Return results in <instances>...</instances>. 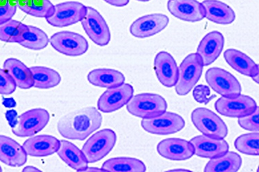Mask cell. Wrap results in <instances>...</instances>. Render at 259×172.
Here are the masks:
<instances>
[{
    "label": "cell",
    "instance_id": "obj_22",
    "mask_svg": "<svg viewBox=\"0 0 259 172\" xmlns=\"http://www.w3.org/2000/svg\"><path fill=\"white\" fill-rule=\"evenodd\" d=\"M205 9V18L219 24H230L235 20L236 15L231 7L219 0H205L201 3Z\"/></svg>",
    "mask_w": 259,
    "mask_h": 172
},
{
    "label": "cell",
    "instance_id": "obj_14",
    "mask_svg": "<svg viewBox=\"0 0 259 172\" xmlns=\"http://www.w3.org/2000/svg\"><path fill=\"white\" fill-rule=\"evenodd\" d=\"M169 24L167 16L160 13L141 17L133 22L130 33L138 38H147L160 33Z\"/></svg>",
    "mask_w": 259,
    "mask_h": 172
},
{
    "label": "cell",
    "instance_id": "obj_25",
    "mask_svg": "<svg viewBox=\"0 0 259 172\" xmlns=\"http://www.w3.org/2000/svg\"><path fill=\"white\" fill-rule=\"evenodd\" d=\"M58 156L72 169L77 171L88 167V162L82 150L74 144L67 141H60L59 149L57 151Z\"/></svg>",
    "mask_w": 259,
    "mask_h": 172
},
{
    "label": "cell",
    "instance_id": "obj_2",
    "mask_svg": "<svg viewBox=\"0 0 259 172\" xmlns=\"http://www.w3.org/2000/svg\"><path fill=\"white\" fill-rule=\"evenodd\" d=\"M167 103L161 96L143 93L132 96L126 104L128 112L142 119H151L162 114L167 110Z\"/></svg>",
    "mask_w": 259,
    "mask_h": 172
},
{
    "label": "cell",
    "instance_id": "obj_16",
    "mask_svg": "<svg viewBox=\"0 0 259 172\" xmlns=\"http://www.w3.org/2000/svg\"><path fill=\"white\" fill-rule=\"evenodd\" d=\"M154 69L158 80L163 86L171 88L179 79V68L175 59L167 52L157 54L154 60Z\"/></svg>",
    "mask_w": 259,
    "mask_h": 172
},
{
    "label": "cell",
    "instance_id": "obj_47",
    "mask_svg": "<svg viewBox=\"0 0 259 172\" xmlns=\"http://www.w3.org/2000/svg\"><path fill=\"white\" fill-rule=\"evenodd\" d=\"M3 171V169H2V167H0V172Z\"/></svg>",
    "mask_w": 259,
    "mask_h": 172
},
{
    "label": "cell",
    "instance_id": "obj_27",
    "mask_svg": "<svg viewBox=\"0 0 259 172\" xmlns=\"http://www.w3.org/2000/svg\"><path fill=\"white\" fill-rule=\"evenodd\" d=\"M242 158L234 152H227L222 156L211 158L206 164L205 172H236L241 167Z\"/></svg>",
    "mask_w": 259,
    "mask_h": 172
},
{
    "label": "cell",
    "instance_id": "obj_13",
    "mask_svg": "<svg viewBox=\"0 0 259 172\" xmlns=\"http://www.w3.org/2000/svg\"><path fill=\"white\" fill-rule=\"evenodd\" d=\"M134 92L133 86L128 84L108 88L98 99V109L105 113L118 110L127 104Z\"/></svg>",
    "mask_w": 259,
    "mask_h": 172
},
{
    "label": "cell",
    "instance_id": "obj_34",
    "mask_svg": "<svg viewBox=\"0 0 259 172\" xmlns=\"http://www.w3.org/2000/svg\"><path fill=\"white\" fill-rule=\"evenodd\" d=\"M258 107H257L256 109L250 114L239 118L238 123H239V126L243 129L248 130V131L258 132Z\"/></svg>",
    "mask_w": 259,
    "mask_h": 172
},
{
    "label": "cell",
    "instance_id": "obj_9",
    "mask_svg": "<svg viewBox=\"0 0 259 172\" xmlns=\"http://www.w3.org/2000/svg\"><path fill=\"white\" fill-rule=\"evenodd\" d=\"M82 27L89 37L96 44L107 46L111 40V33L107 22L97 10L87 7L86 14L81 20Z\"/></svg>",
    "mask_w": 259,
    "mask_h": 172
},
{
    "label": "cell",
    "instance_id": "obj_46",
    "mask_svg": "<svg viewBox=\"0 0 259 172\" xmlns=\"http://www.w3.org/2000/svg\"><path fill=\"white\" fill-rule=\"evenodd\" d=\"M137 1H140V2H148V1H149V0H137Z\"/></svg>",
    "mask_w": 259,
    "mask_h": 172
},
{
    "label": "cell",
    "instance_id": "obj_4",
    "mask_svg": "<svg viewBox=\"0 0 259 172\" xmlns=\"http://www.w3.org/2000/svg\"><path fill=\"white\" fill-rule=\"evenodd\" d=\"M116 134L110 129L96 132L83 145L82 152L88 163L99 161L112 150L116 145Z\"/></svg>",
    "mask_w": 259,
    "mask_h": 172
},
{
    "label": "cell",
    "instance_id": "obj_44",
    "mask_svg": "<svg viewBox=\"0 0 259 172\" xmlns=\"http://www.w3.org/2000/svg\"><path fill=\"white\" fill-rule=\"evenodd\" d=\"M190 171V170H188V169H177L169 170V171Z\"/></svg>",
    "mask_w": 259,
    "mask_h": 172
},
{
    "label": "cell",
    "instance_id": "obj_42",
    "mask_svg": "<svg viewBox=\"0 0 259 172\" xmlns=\"http://www.w3.org/2000/svg\"><path fill=\"white\" fill-rule=\"evenodd\" d=\"M81 171H105L103 169H99V168L96 167H87L82 169Z\"/></svg>",
    "mask_w": 259,
    "mask_h": 172
},
{
    "label": "cell",
    "instance_id": "obj_19",
    "mask_svg": "<svg viewBox=\"0 0 259 172\" xmlns=\"http://www.w3.org/2000/svg\"><path fill=\"white\" fill-rule=\"evenodd\" d=\"M224 35L220 32H211L203 37L196 53L201 58L204 66L211 65L217 60L224 49Z\"/></svg>",
    "mask_w": 259,
    "mask_h": 172
},
{
    "label": "cell",
    "instance_id": "obj_38",
    "mask_svg": "<svg viewBox=\"0 0 259 172\" xmlns=\"http://www.w3.org/2000/svg\"><path fill=\"white\" fill-rule=\"evenodd\" d=\"M6 117H7V120H8L9 124L11 126V128H14L18 124V113L14 109H11V110L7 111L6 112Z\"/></svg>",
    "mask_w": 259,
    "mask_h": 172
},
{
    "label": "cell",
    "instance_id": "obj_37",
    "mask_svg": "<svg viewBox=\"0 0 259 172\" xmlns=\"http://www.w3.org/2000/svg\"><path fill=\"white\" fill-rule=\"evenodd\" d=\"M17 7V3H11V1H8L7 5L0 7V24L12 19L16 15Z\"/></svg>",
    "mask_w": 259,
    "mask_h": 172
},
{
    "label": "cell",
    "instance_id": "obj_36",
    "mask_svg": "<svg viewBox=\"0 0 259 172\" xmlns=\"http://www.w3.org/2000/svg\"><path fill=\"white\" fill-rule=\"evenodd\" d=\"M210 89L205 85H199L194 88L193 96L194 99L200 103L207 104L215 97V95L210 96Z\"/></svg>",
    "mask_w": 259,
    "mask_h": 172
},
{
    "label": "cell",
    "instance_id": "obj_10",
    "mask_svg": "<svg viewBox=\"0 0 259 172\" xmlns=\"http://www.w3.org/2000/svg\"><path fill=\"white\" fill-rule=\"evenodd\" d=\"M49 41L55 50L67 56L82 55L89 48L87 39L73 32H58L52 36Z\"/></svg>",
    "mask_w": 259,
    "mask_h": 172
},
{
    "label": "cell",
    "instance_id": "obj_1",
    "mask_svg": "<svg viewBox=\"0 0 259 172\" xmlns=\"http://www.w3.org/2000/svg\"><path fill=\"white\" fill-rule=\"evenodd\" d=\"M103 117L94 107H84L71 111L58 122V130L62 137L71 140L84 141L93 132L99 129Z\"/></svg>",
    "mask_w": 259,
    "mask_h": 172
},
{
    "label": "cell",
    "instance_id": "obj_20",
    "mask_svg": "<svg viewBox=\"0 0 259 172\" xmlns=\"http://www.w3.org/2000/svg\"><path fill=\"white\" fill-rule=\"evenodd\" d=\"M0 161L11 167H21L27 161V154L18 142L0 135Z\"/></svg>",
    "mask_w": 259,
    "mask_h": 172
},
{
    "label": "cell",
    "instance_id": "obj_43",
    "mask_svg": "<svg viewBox=\"0 0 259 172\" xmlns=\"http://www.w3.org/2000/svg\"><path fill=\"white\" fill-rule=\"evenodd\" d=\"M259 75L258 74H257L256 75H254V76L251 77V78L253 79V80L256 83V84H258V79H259Z\"/></svg>",
    "mask_w": 259,
    "mask_h": 172
},
{
    "label": "cell",
    "instance_id": "obj_29",
    "mask_svg": "<svg viewBox=\"0 0 259 172\" xmlns=\"http://www.w3.org/2000/svg\"><path fill=\"white\" fill-rule=\"evenodd\" d=\"M33 79V87L39 89H49L58 86L61 77L54 69L44 66H33L30 68Z\"/></svg>",
    "mask_w": 259,
    "mask_h": 172
},
{
    "label": "cell",
    "instance_id": "obj_15",
    "mask_svg": "<svg viewBox=\"0 0 259 172\" xmlns=\"http://www.w3.org/2000/svg\"><path fill=\"white\" fill-rule=\"evenodd\" d=\"M167 9L172 16L185 22H199L205 18V9L196 0H169Z\"/></svg>",
    "mask_w": 259,
    "mask_h": 172
},
{
    "label": "cell",
    "instance_id": "obj_18",
    "mask_svg": "<svg viewBox=\"0 0 259 172\" xmlns=\"http://www.w3.org/2000/svg\"><path fill=\"white\" fill-rule=\"evenodd\" d=\"M157 150L160 156L171 160H185L194 154L190 142L181 139H168L158 143Z\"/></svg>",
    "mask_w": 259,
    "mask_h": 172
},
{
    "label": "cell",
    "instance_id": "obj_21",
    "mask_svg": "<svg viewBox=\"0 0 259 172\" xmlns=\"http://www.w3.org/2000/svg\"><path fill=\"white\" fill-rule=\"evenodd\" d=\"M60 141L50 135H39L30 138L24 142L23 148L27 155L42 157L50 156L59 149Z\"/></svg>",
    "mask_w": 259,
    "mask_h": 172
},
{
    "label": "cell",
    "instance_id": "obj_17",
    "mask_svg": "<svg viewBox=\"0 0 259 172\" xmlns=\"http://www.w3.org/2000/svg\"><path fill=\"white\" fill-rule=\"evenodd\" d=\"M194 149V154L205 158H214L226 154L229 150L228 142L213 139L205 135L197 136L190 141Z\"/></svg>",
    "mask_w": 259,
    "mask_h": 172
},
{
    "label": "cell",
    "instance_id": "obj_39",
    "mask_svg": "<svg viewBox=\"0 0 259 172\" xmlns=\"http://www.w3.org/2000/svg\"><path fill=\"white\" fill-rule=\"evenodd\" d=\"M104 1L109 4V5L117 7H124L130 3V0H104Z\"/></svg>",
    "mask_w": 259,
    "mask_h": 172
},
{
    "label": "cell",
    "instance_id": "obj_31",
    "mask_svg": "<svg viewBox=\"0 0 259 172\" xmlns=\"http://www.w3.org/2000/svg\"><path fill=\"white\" fill-rule=\"evenodd\" d=\"M49 42L47 34L42 30L33 26H28L22 35L19 44L30 50H39L46 48Z\"/></svg>",
    "mask_w": 259,
    "mask_h": 172
},
{
    "label": "cell",
    "instance_id": "obj_28",
    "mask_svg": "<svg viewBox=\"0 0 259 172\" xmlns=\"http://www.w3.org/2000/svg\"><path fill=\"white\" fill-rule=\"evenodd\" d=\"M102 169L111 172H145L147 170L141 160L126 157L111 158L104 162Z\"/></svg>",
    "mask_w": 259,
    "mask_h": 172
},
{
    "label": "cell",
    "instance_id": "obj_30",
    "mask_svg": "<svg viewBox=\"0 0 259 172\" xmlns=\"http://www.w3.org/2000/svg\"><path fill=\"white\" fill-rule=\"evenodd\" d=\"M17 7L35 18H47L54 12V5L49 0H16Z\"/></svg>",
    "mask_w": 259,
    "mask_h": 172
},
{
    "label": "cell",
    "instance_id": "obj_12",
    "mask_svg": "<svg viewBox=\"0 0 259 172\" xmlns=\"http://www.w3.org/2000/svg\"><path fill=\"white\" fill-rule=\"evenodd\" d=\"M207 83L217 93L223 96H234L241 93V86L236 77L219 68H211L205 74Z\"/></svg>",
    "mask_w": 259,
    "mask_h": 172
},
{
    "label": "cell",
    "instance_id": "obj_24",
    "mask_svg": "<svg viewBox=\"0 0 259 172\" xmlns=\"http://www.w3.org/2000/svg\"><path fill=\"white\" fill-rule=\"evenodd\" d=\"M224 58L232 69L242 75L251 77L258 74V66L241 51L228 49L224 52Z\"/></svg>",
    "mask_w": 259,
    "mask_h": 172
},
{
    "label": "cell",
    "instance_id": "obj_7",
    "mask_svg": "<svg viewBox=\"0 0 259 172\" xmlns=\"http://www.w3.org/2000/svg\"><path fill=\"white\" fill-rule=\"evenodd\" d=\"M87 12V7L78 2H66L54 5V12L46 18L55 27L62 28L81 22Z\"/></svg>",
    "mask_w": 259,
    "mask_h": 172
},
{
    "label": "cell",
    "instance_id": "obj_32",
    "mask_svg": "<svg viewBox=\"0 0 259 172\" xmlns=\"http://www.w3.org/2000/svg\"><path fill=\"white\" fill-rule=\"evenodd\" d=\"M27 28V25L11 19L0 24V40L5 42L18 43Z\"/></svg>",
    "mask_w": 259,
    "mask_h": 172
},
{
    "label": "cell",
    "instance_id": "obj_6",
    "mask_svg": "<svg viewBox=\"0 0 259 172\" xmlns=\"http://www.w3.org/2000/svg\"><path fill=\"white\" fill-rule=\"evenodd\" d=\"M50 115L46 109H30L18 117V124L13 128V133L19 137H29L44 129L48 124Z\"/></svg>",
    "mask_w": 259,
    "mask_h": 172
},
{
    "label": "cell",
    "instance_id": "obj_5",
    "mask_svg": "<svg viewBox=\"0 0 259 172\" xmlns=\"http://www.w3.org/2000/svg\"><path fill=\"white\" fill-rule=\"evenodd\" d=\"M192 121L203 135L222 139L227 137L228 134V127L218 116L212 111L205 107H198L192 113Z\"/></svg>",
    "mask_w": 259,
    "mask_h": 172
},
{
    "label": "cell",
    "instance_id": "obj_3",
    "mask_svg": "<svg viewBox=\"0 0 259 172\" xmlns=\"http://www.w3.org/2000/svg\"><path fill=\"white\" fill-rule=\"evenodd\" d=\"M203 60L199 54H189L179 66V79L176 84V92L179 95L188 94L199 81L203 71Z\"/></svg>",
    "mask_w": 259,
    "mask_h": 172
},
{
    "label": "cell",
    "instance_id": "obj_26",
    "mask_svg": "<svg viewBox=\"0 0 259 172\" xmlns=\"http://www.w3.org/2000/svg\"><path fill=\"white\" fill-rule=\"evenodd\" d=\"M88 81L94 86L100 88H110L124 84L125 81L123 74L113 69H96L91 71L88 76Z\"/></svg>",
    "mask_w": 259,
    "mask_h": 172
},
{
    "label": "cell",
    "instance_id": "obj_40",
    "mask_svg": "<svg viewBox=\"0 0 259 172\" xmlns=\"http://www.w3.org/2000/svg\"><path fill=\"white\" fill-rule=\"evenodd\" d=\"M3 105H5L6 107H16V102L15 101V100L13 99V98H10V99H4Z\"/></svg>",
    "mask_w": 259,
    "mask_h": 172
},
{
    "label": "cell",
    "instance_id": "obj_11",
    "mask_svg": "<svg viewBox=\"0 0 259 172\" xmlns=\"http://www.w3.org/2000/svg\"><path fill=\"white\" fill-rule=\"evenodd\" d=\"M141 126L149 133L167 135L177 133L185 126L184 119L176 113L164 111L162 114L151 119H143Z\"/></svg>",
    "mask_w": 259,
    "mask_h": 172
},
{
    "label": "cell",
    "instance_id": "obj_45",
    "mask_svg": "<svg viewBox=\"0 0 259 172\" xmlns=\"http://www.w3.org/2000/svg\"><path fill=\"white\" fill-rule=\"evenodd\" d=\"M9 0H0V7L1 6H5L8 3Z\"/></svg>",
    "mask_w": 259,
    "mask_h": 172
},
{
    "label": "cell",
    "instance_id": "obj_41",
    "mask_svg": "<svg viewBox=\"0 0 259 172\" xmlns=\"http://www.w3.org/2000/svg\"><path fill=\"white\" fill-rule=\"evenodd\" d=\"M24 172H30V171H41L40 170L37 169V168L32 167V166H28V167H24L23 169Z\"/></svg>",
    "mask_w": 259,
    "mask_h": 172
},
{
    "label": "cell",
    "instance_id": "obj_33",
    "mask_svg": "<svg viewBox=\"0 0 259 172\" xmlns=\"http://www.w3.org/2000/svg\"><path fill=\"white\" fill-rule=\"evenodd\" d=\"M234 145L243 154L258 156L259 154L258 132L243 134L236 139Z\"/></svg>",
    "mask_w": 259,
    "mask_h": 172
},
{
    "label": "cell",
    "instance_id": "obj_8",
    "mask_svg": "<svg viewBox=\"0 0 259 172\" xmlns=\"http://www.w3.org/2000/svg\"><path fill=\"white\" fill-rule=\"evenodd\" d=\"M215 110L225 117L240 118L250 114L256 109V103L248 96H222L214 105Z\"/></svg>",
    "mask_w": 259,
    "mask_h": 172
},
{
    "label": "cell",
    "instance_id": "obj_23",
    "mask_svg": "<svg viewBox=\"0 0 259 172\" xmlns=\"http://www.w3.org/2000/svg\"><path fill=\"white\" fill-rule=\"evenodd\" d=\"M3 67L18 88L29 89L33 87L31 70L20 60L14 58L8 59L4 63Z\"/></svg>",
    "mask_w": 259,
    "mask_h": 172
},
{
    "label": "cell",
    "instance_id": "obj_35",
    "mask_svg": "<svg viewBox=\"0 0 259 172\" xmlns=\"http://www.w3.org/2000/svg\"><path fill=\"white\" fill-rule=\"evenodd\" d=\"M16 84L5 70L0 69V94L8 95L16 90Z\"/></svg>",
    "mask_w": 259,
    "mask_h": 172
}]
</instances>
